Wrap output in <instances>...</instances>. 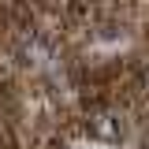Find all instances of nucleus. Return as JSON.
<instances>
[{"label":"nucleus","instance_id":"1","mask_svg":"<svg viewBox=\"0 0 149 149\" xmlns=\"http://www.w3.org/2000/svg\"><path fill=\"white\" fill-rule=\"evenodd\" d=\"M93 134H97L101 142H119V138H123V127H119L116 116L101 112V116H93Z\"/></svg>","mask_w":149,"mask_h":149}]
</instances>
